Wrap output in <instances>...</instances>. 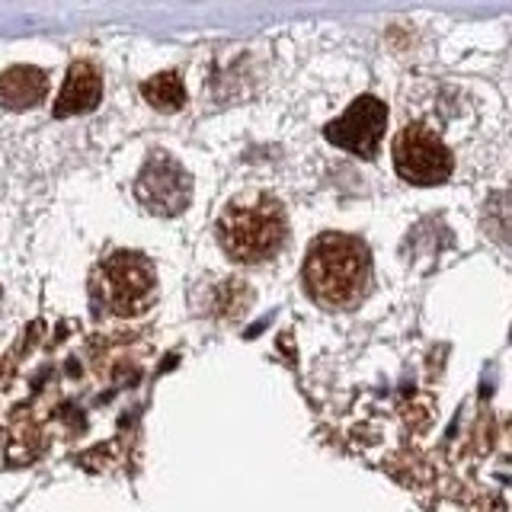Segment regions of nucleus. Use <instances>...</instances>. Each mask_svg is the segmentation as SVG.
<instances>
[{"instance_id": "1", "label": "nucleus", "mask_w": 512, "mask_h": 512, "mask_svg": "<svg viewBox=\"0 0 512 512\" xmlns=\"http://www.w3.org/2000/svg\"><path fill=\"white\" fill-rule=\"evenodd\" d=\"M304 292L320 308L346 311L365 298L372 282V256L359 237L320 234L304 256Z\"/></svg>"}, {"instance_id": "2", "label": "nucleus", "mask_w": 512, "mask_h": 512, "mask_svg": "<svg viewBox=\"0 0 512 512\" xmlns=\"http://www.w3.org/2000/svg\"><path fill=\"white\" fill-rule=\"evenodd\" d=\"M288 237L285 208L260 196L253 202H237L218 218V244L237 263H263L276 256Z\"/></svg>"}, {"instance_id": "3", "label": "nucleus", "mask_w": 512, "mask_h": 512, "mask_svg": "<svg viewBox=\"0 0 512 512\" xmlns=\"http://www.w3.org/2000/svg\"><path fill=\"white\" fill-rule=\"evenodd\" d=\"M93 292L103 301V308L119 317H135L151 308L157 295V276L148 256L119 250L96 269Z\"/></svg>"}, {"instance_id": "4", "label": "nucleus", "mask_w": 512, "mask_h": 512, "mask_svg": "<svg viewBox=\"0 0 512 512\" xmlns=\"http://www.w3.org/2000/svg\"><path fill=\"white\" fill-rule=\"evenodd\" d=\"M394 167L400 180H407L410 186H439L452 176L455 160L432 128L410 122L394 138Z\"/></svg>"}, {"instance_id": "5", "label": "nucleus", "mask_w": 512, "mask_h": 512, "mask_svg": "<svg viewBox=\"0 0 512 512\" xmlns=\"http://www.w3.org/2000/svg\"><path fill=\"white\" fill-rule=\"evenodd\" d=\"M135 196L151 215L173 218L186 212L192 199V176L167 151H154L135 180Z\"/></svg>"}, {"instance_id": "6", "label": "nucleus", "mask_w": 512, "mask_h": 512, "mask_svg": "<svg viewBox=\"0 0 512 512\" xmlns=\"http://www.w3.org/2000/svg\"><path fill=\"white\" fill-rule=\"evenodd\" d=\"M384 125H388V106H384L378 96L365 93L359 100L349 103V109L340 119L324 128V135L330 144H336V148L372 160L381 148Z\"/></svg>"}, {"instance_id": "7", "label": "nucleus", "mask_w": 512, "mask_h": 512, "mask_svg": "<svg viewBox=\"0 0 512 512\" xmlns=\"http://www.w3.org/2000/svg\"><path fill=\"white\" fill-rule=\"evenodd\" d=\"M103 100V77L93 68L90 61H74L64 77V87L55 100V116L68 119V116H84L93 112Z\"/></svg>"}, {"instance_id": "8", "label": "nucleus", "mask_w": 512, "mask_h": 512, "mask_svg": "<svg viewBox=\"0 0 512 512\" xmlns=\"http://www.w3.org/2000/svg\"><path fill=\"white\" fill-rule=\"evenodd\" d=\"M45 90H48V77L45 71L32 68V64H16V68L0 74V106L10 112H23L42 103Z\"/></svg>"}, {"instance_id": "9", "label": "nucleus", "mask_w": 512, "mask_h": 512, "mask_svg": "<svg viewBox=\"0 0 512 512\" xmlns=\"http://www.w3.org/2000/svg\"><path fill=\"white\" fill-rule=\"evenodd\" d=\"M141 96L148 100L157 112H176L183 109L186 103V87H183V77L176 71H164V74H154L141 84Z\"/></svg>"}]
</instances>
